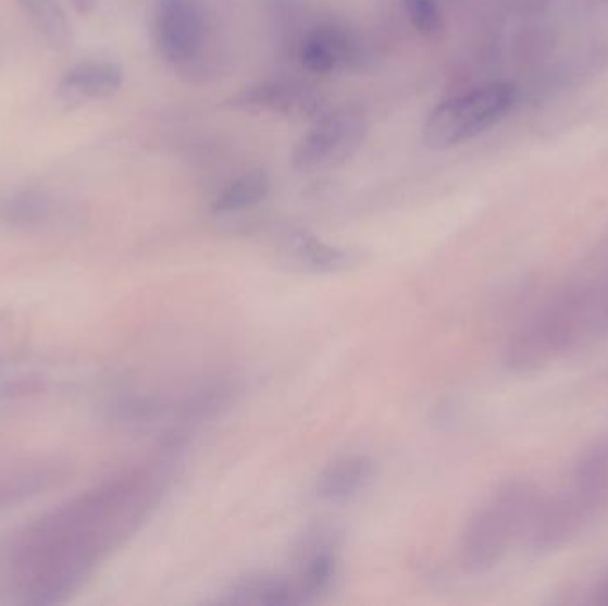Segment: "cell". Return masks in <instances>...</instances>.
Masks as SVG:
<instances>
[{
	"mask_svg": "<svg viewBox=\"0 0 608 606\" xmlns=\"http://www.w3.org/2000/svg\"><path fill=\"white\" fill-rule=\"evenodd\" d=\"M161 495L151 471H132L70 499L29 524L10 549L22 602L54 605L83 588L109 553L136 532Z\"/></svg>",
	"mask_w": 608,
	"mask_h": 606,
	"instance_id": "1",
	"label": "cell"
},
{
	"mask_svg": "<svg viewBox=\"0 0 608 606\" xmlns=\"http://www.w3.org/2000/svg\"><path fill=\"white\" fill-rule=\"evenodd\" d=\"M605 512H608V434L584 446L564 485L555 495L543 496L529 543L535 552L562 548Z\"/></svg>",
	"mask_w": 608,
	"mask_h": 606,
	"instance_id": "2",
	"label": "cell"
},
{
	"mask_svg": "<svg viewBox=\"0 0 608 606\" xmlns=\"http://www.w3.org/2000/svg\"><path fill=\"white\" fill-rule=\"evenodd\" d=\"M543 493L523 479L504 482L473 512L461 541V560L472 572L495 568L523 539H531Z\"/></svg>",
	"mask_w": 608,
	"mask_h": 606,
	"instance_id": "3",
	"label": "cell"
},
{
	"mask_svg": "<svg viewBox=\"0 0 608 606\" xmlns=\"http://www.w3.org/2000/svg\"><path fill=\"white\" fill-rule=\"evenodd\" d=\"M517 102V89L507 83L482 84L443 102L431 112L424 136L433 150L452 146L481 136L500 123Z\"/></svg>",
	"mask_w": 608,
	"mask_h": 606,
	"instance_id": "4",
	"label": "cell"
},
{
	"mask_svg": "<svg viewBox=\"0 0 608 606\" xmlns=\"http://www.w3.org/2000/svg\"><path fill=\"white\" fill-rule=\"evenodd\" d=\"M367 136L361 112L340 109L319 118L293 151V165L301 173L333 170L355 156Z\"/></svg>",
	"mask_w": 608,
	"mask_h": 606,
	"instance_id": "5",
	"label": "cell"
},
{
	"mask_svg": "<svg viewBox=\"0 0 608 606\" xmlns=\"http://www.w3.org/2000/svg\"><path fill=\"white\" fill-rule=\"evenodd\" d=\"M207 35L201 0H157L153 38L162 58L173 64L195 61Z\"/></svg>",
	"mask_w": 608,
	"mask_h": 606,
	"instance_id": "6",
	"label": "cell"
},
{
	"mask_svg": "<svg viewBox=\"0 0 608 606\" xmlns=\"http://www.w3.org/2000/svg\"><path fill=\"white\" fill-rule=\"evenodd\" d=\"M299 59L312 73H333L361 61V45L347 30L321 27L305 38Z\"/></svg>",
	"mask_w": 608,
	"mask_h": 606,
	"instance_id": "7",
	"label": "cell"
},
{
	"mask_svg": "<svg viewBox=\"0 0 608 606\" xmlns=\"http://www.w3.org/2000/svg\"><path fill=\"white\" fill-rule=\"evenodd\" d=\"M229 103L237 109L251 112H276L285 116L312 114L319 103L307 86L294 83H268L244 89Z\"/></svg>",
	"mask_w": 608,
	"mask_h": 606,
	"instance_id": "8",
	"label": "cell"
},
{
	"mask_svg": "<svg viewBox=\"0 0 608 606\" xmlns=\"http://www.w3.org/2000/svg\"><path fill=\"white\" fill-rule=\"evenodd\" d=\"M63 477L61 465L47 459H24V461L0 465V510L10 509L29 496L39 495L41 491Z\"/></svg>",
	"mask_w": 608,
	"mask_h": 606,
	"instance_id": "9",
	"label": "cell"
},
{
	"mask_svg": "<svg viewBox=\"0 0 608 606\" xmlns=\"http://www.w3.org/2000/svg\"><path fill=\"white\" fill-rule=\"evenodd\" d=\"M374 475V462L367 456L336 459L317 481V495L327 502H346L365 490Z\"/></svg>",
	"mask_w": 608,
	"mask_h": 606,
	"instance_id": "10",
	"label": "cell"
},
{
	"mask_svg": "<svg viewBox=\"0 0 608 606\" xmlns=\"http://www.w3.org/2000/svg\"><path fill=\"white\" fill-rule=\"evenodd\" d=\"M123 84V70L106 61L80 63L64 75L61 92L72 100L112 97Z\"/></svg>",
	"mask_w": 608,
	"mask_h": 606,
	"instance_id": "11",
	"label": "cell"
},
{
	"mask_svg": "<svg viewBox=\"0 0 608 606\" xmlns=\"http://www.w3.org/2000/svg\"><path fill=\"white\" fill-rule=\"evenodd\" d=\"M229 603L288 605L301 602L296 585L277 577L246 578L229 592Z\"/></svg>",
	"mask_w": 608,
	"mask_h": 606,
	"instance_id": "12",
	"label": "cell"
},
{
	"mask_svg": "<svg viewBox=\"0 0 608 606\" xmlns=\"http://www.w3.org/2000/svg\"><path fill=\"white\" fill-rule=\"evenodd\" d=\"M269 189H271V180H269L268 171L262 168L248 171L215 198L214 210L237 212V210L249 209L265 199Z\"/></svg>",
	"mask_w": 608,
	"mask_h": 606,
	"instance_id": "13",
	"label": "cell"
},
{
	"mask_svg": "<svg viewBox=\"0 0 608 606\" xmlns=\"http://www.w3.org/2000/svg\"><path fill=\"white\" fill-rule=\"evenodd\" d=\"M18 4L30 24L50 45L66 47L70 44L72 29L69 18L55 0H18Z\"/></svg>",
	"mask_w": 608,
	"mask_h": 606,
	"instance_id": "14",
	"label": "cell"
},
{
	"mask_svg": "<svg viewBox=\"0 0 608 606\" xmlns=\"http://www.w3.org/2000/svg\"><path fill=\"white\" fill-rule=\"evenodd\" d=\"M294 252L302 263H307L317 271H344L358 262L355 251L322 243L307 233L296 235Z\"/></svg>",
	"mask_w": 608,
	"mask_h": 606,
	"instance_id": "15",
	"label": "cell"
},
{
	"mask_svg": "<svg viewBox=\"0 0 608 606\" xmlns=\"http://www.w3.org/2000/svg\"><path fill=\"white\" fill-rule=\"evenodd\" d=\"M335 577V555L332 549L315 548V552L302 564L301 582L297 583L299 599L315 596L319 592L326 591Z\"/></svg>",
	"mask_w": 608,
	"mask_h": 606,
	"instance_id": "16",
	"label": "cell"
},
{
	"mask_svg": "<svg viewBox=\"0 0 608 606\" xmlns=\"http://www.w3.org/2000/svg\"><path fill=\"white\" fill-rule=\"evenodd\" d=\"M47 214V199L36 190L15 193L2 203V215L10 223L29 224Z\"/></svg>",
	"mask_w": 608,
	"mask_h": 606,
	"instance_id": "17",
	"label": "cell"
},
{
	"mask_svg": "<svg viewBox=\"0 0 608 606\" xmlns=\"http://www.w3.org/2000/svg\"><path fill=\"white\" fill-rule=\"evenodd\" d=\"M414 29L425 38H438L443 33V16L436 0H405Z\"/></svg>",
	"mask_w": 608,
	"mask_h": 606,
	"instance_id": "18",
	"label": "cell"
},
{
	"mask_svg": "<svg viewBox=\"0 0 608 606\" xmlns=\"http://www.w3.org/2000/svg\"><path fill=\"white\" fill-rule=\"evenodd\" d=\"M594 602L601 603V605H608V578L601 582L598 589H596V597Z\"/></svg>",
	"mask_w": 608,
	"mask_h": 606,
	"instance_id": "19",
	"label": "cell"
}]
</instances>
